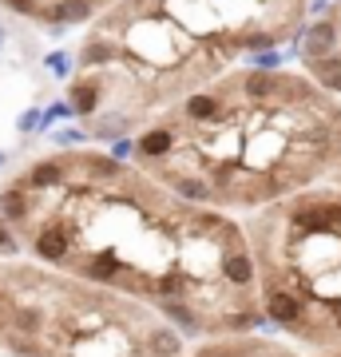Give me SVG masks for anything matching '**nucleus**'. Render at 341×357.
<instances>
[{"label": "nucleus", "mask_w": 341, "mask_h": 357, "mask_svg": "<svg viewBox=\"0 0 341 357\" xmlns=\"http://www.w3.org/2000/svg\"><path fill=\"white\" fill-rule=\"evenodd\" d=\"M262 314L274 326H286V330H302V326H310V298H305L302 290H294V286H286V282H266L262 290Z\"/></svg>", "instance_id": "nucleus-1"}, {"label": "nucleus", "mask_w": 341, "mask_h": 357, "mask_svg": "<svg viewBox=\"0 0 341 357\" xmlns=\"http://www.w3.org/2000/svg\"><path fill=\"white\" fill-rule=\"evenodd\" d=\"M76 234L79 227L68 222V218H48L44 227H36L32 234V255L48 266H68L76 258Z\"/></svg>", "instance_id": "nucleus-2"}, {"label": "nucleus", "mask_w": 341, "mask_h": 357, "mask_svg": "<svg viewBox=\"0 0 341 357\" xmlns=\"http://www.w3.org/2000/svg\"><path fill=\"white\" fill-rule=\"evenodd\" d=\"M68 266L76 270L84 282H96V286H112L115 290V282H119V274H123V258H119V250H91V255H79L72 258Z\"/></svg>", "instance_id": "nucleus-3"}, {"label": "nucleus", "mask_w": 341, "mask_h": 357, "mask_svg": "<svg viewBox=\"0 0 341 357\" xmlns=\"http://www.w3.org/2000/svg\"><path fill=\"white\" fill-rule=\"evenodd\" d=\"M333 52H341V24L333 16H321V20L302 28L298 56H302L305 64H310V60H321V56H333Z\"/></svg>", "instance_id": "nucleus-4"}, {"label": "nucleus", "mask_w": 341, "mask_h": 357, "mask_svg": "<svg viewBox=\"0 0 341 357\" xmlns=\"http://www.w3.org/2000/svg\"><path fill=\"white\" fill-rule=\"evenodd\" d=\"M238 96L246 103H282L286 100V91H290V76H282V72H246L238 76Z\"/></svg>", "instance_id": "nucleus-5"}, {"label": "nucleus", "mask_w": 341, "mask_h": 357, "mask_svg": "<svg viewBox=\"0 0 341 357\" xmlns=\"http://www.w3.org/2000/svg\"><path fill=\"white\" fill-rule=\"evenodd\" d=\"M183 119L187 123H199V128H215V123H222V119H230V103L218 96V91H195V96H187L183 100Z\"/></svg>", "instance_id": "nucleus-6"}, {"label": "nucleus", "mask_w": 341, "mask_h": 357, "mask_svg": "<svg viewBox=\"0 0 341 357\" xmlns=\"http://www.w3.org/2000/svg\"><path fill=\"white\" fill-rule=\"evenodd\" d=\"M218 278L227 282L234 294H238V290H250L254 282H258V262H254V255L246 250V246H234V250H227V258H222Z\"/></svg>", "instance_id": "nucleus-7"}, {"label": "nucleus", "mask_w": 341, "mask_h": 357, "mask_svg": "<svg viewBox=\"0 0 341 357\" xmlns=\"http://www.w3.org/2000/svg\"><path fill=\"white\" fill-rule=\"evenodd\" d=\"M127 52H123V40H107V36H88L84 48H79V68L88 72H100V68H112L119 64Z\"/></svg>", "instance_id": "nucleus-8"}, {"label": "nucleus", "mask_w": 341, "mask_h": 357, "mask_svg": "<svg viewBox=\"0 0 341 357\" xmlns=\"http://www.w3.org/2000/svg\"><path fill=\"white\" fill-rule=\"evenodd\" d=\"M91 16H96V0H52L48 8H44V20H48V28L56 36L68 24H84Z\"/></svg>", "instance_id": "nucleus-9"}, {"label": "nucleus", "mask_w": 341, "mask_h": 357, "mask_svg": "<svg viewBox=\"0 0 341 357\" xmlns=\"http://www.w3.org/2000/svg\"><path fill=\"white\" fill-rule=\"evenodd\" d=\"M32 191H28L24 183H16V187H8V191L0 195V218L8 222V227H24L28 218H32Z\"/></svg>", "instance_id": "nucleus-10"}, {"label": "nucleus", "mask_w": 341, "mask_h": 357, "mask_svg": "<svg viewBox=\"0 0 341 357\" xmlns=\"http://www.w3.org/2000/svg\"><path fill=\"white\" fill-rule=\"evenodd\" d=\"M143 354L147 357H183V337L175 326H147L143 330Z\"/></svg>", "instance_id": "nucleus-11"}, {"label": "nucleus", "mask_w": 341, "mask_h": 357, "mask_svg": "<svg viewBox=\"0 0 341 357\" xmlns=\"http://www.w3.org/2000/svg\"><path fill=\"white\" fill-rule=\"evenodd\" d=\"M171 183V191L179 195V199H187V203H215V183L202 175V171H190V175H171L167 178Z\"/></svg>", "instance_id": "nucleus-12"}, {"label": "nucleus", "mask_w": 341, "mask_h": 357, "mask_svg": "<svg viewBox=\"0 0 341 357\" xmlns=\"http://www.w3.org/2000/svg\"><path fill=\"white\" fill-rule=\"evenodd\" d=\"M175 147H179V139H175V131L171 128H147L135 139V151H139V159H171L175 155Z\"/></svg>", "instance_id": "nucleus-13"}, {"label": "nucleus", "mask_w": 341, "mask_h": 357, "mask_svg": "<svg viewBox=\"0 0 341 357\" xmlns=\"http://www.w3.org/2000/svg\"><path fill=\"white\" fill-rule=\"evenodd\" d=\"M155 306H159L163 318L175 321V330H187L190 337L195 333H206V318H202V310L195 302H155Z\"/></svg>", "instance_id": "nucleus-14"}, {"label": "nucleus", "mask_w": 341, "mask_h": 357, "mask_svg": "<svg viewBox=\"0 0 341 357\" xmlns=\"http://www.w3.org/2000/svg\"><path fill=\"white\" fill-rule=\"evenodd\" d=\"M63 178H68V163H60V159H44V163H36L20 183H24L32 195H40V191H52V187H63Z\"/></svg>", "instance_id": "nucleus-15"}, {"label": "nucleus", "mask_w": 341, "mask_h": 357, "mask_svg": "<svg viewBox=\"0 0 341 357\" xmlns=\"http://www.w3.org/2000/svg\"><path fill=\"white\" fill-rule=\"evenodd\" d=\"M100 100H103V79L100 76L76 79V84H72V91H68V103L76 107V115H88V119H91V112L100 107Z\"/></svg>", "instance_id": "nucleus-16"}, {"label": "nucleus", "mask_w": 341, "mask_h": 357, "mask_svg": "<svg viewBox=\"0 0 341 357\" xmlns=\"http://www.w3.org/2000/svg\"><path fill=\"white\" fill-rule=\"evenodd\" d=\"M79 163H84V178L88 183H115V178H123V163H115L112 155H84Z\"/></svg>", "instance_id": "nucleus-17"}, {"label": "nucleus", "mask_w": 341, "mask_h": 357, "mask_svg": "<svg viewBox=\"0 0 341 357\" xmlns=\"http://www.w3.org/2000/svg\"><path fill=\"white\" fill-rule=\"evenodd\" d=\"M127 128H131V115H123V112L88 119V135H96V139H123Z\"/></svg>", "instance_id": "nucleus-18"}, {"label": "nucleus", "mask_w": 341, "mask_h": 357, "mask_svg": "<svg viewBox=\"0 0 341 357\" xmlns=\"http://www.w3.org/2000/svg\"><path fill=\"white\" fill-rule=\"evenodd\" d=\"M282 60H286V56H282L278 48H270V52H258V56H250V68H254V72H278Z\"/></svg>", "instance_id": "nucleus-19"}, {"label": "nucleus", "mask_w": 341, "mask_h": 357, "mask_svg": "<svg viewBox=\"0 0 341 357\" xmlns=\"http://www.w3.org/2000/svg\"><path fill=\"white\" fill-rule=\"evenodd\" d=\"M20 255V238H16V230L0 218V258H16Z\"/></svg>", "instance_id": "nucleus-20"}, {"label": "nucleus", "mask_w": 341, "mask_h": 357, "mask_svg": "<svg viewBox=\"0 0 341 357\" xmlns=\"http://www.w3.org/2000/svg\"><path fill=\"white\" fill-rule=\"evenodd\" d=\"M84 139H88V131H79V128H63V131H56V135H52V143H56V147H63V151H76Z\"/></svg>", "instance_id": "nucleus-21"}, {"label": "nucleus", "mask_w": 341, "mask_h": 357, "mask_svg": "<svg viewBox=\"0 0 341 357\" xmlns=\"http://www.w3.org/2000/svg\"><path fill=\"white\" fill-rule=\"evenodd\" d=\"M0 4L13 8L16 16H44V8H48L44 0H0Z\"/></svg>", "instance_id": "nucleus-22"}, {"label": "nucleus", "mask_w": 341, "mask_h": 357, "mask_svg": "<svg viewBox=\"0 0 341 357\" xmlns=\"http://www.w3.org/2000/svg\"><path fill=\"white\" fill-rule=\"evenodd\" d=\"M36 128H44V112H36V107L20 112V119H16V131H20V135H32Z\"/></svg>", "instance_id": "nucleus-23"}, {"label": "nucleus", "mask_w": 341, "mask_h": 357, "mask_svg": "<svg viewBox=\"0 0 341 357\" xmlns=\"http://www.w3.org/2000/svg\"><path fill=\"white\" fill-rule=\"evenodd\" d=\"M72 115H76V107H72V103H68V100H56L48 112H44V128H52L56 119H72Z\"/></svg>", "instance_id": "nucleus-24"}, {"label": "nucleus", "mask_w": 341, "mask_h": 357, "mask_svg": "<svg viewBox=\"0 0 341 357\" xmlns=\"http://www.w3.org/2000/svg\"><path fill=\"white\" fill-rule=\"evenodd\" d=\"M44 64H48L56 76H68V72H72V56H68V52H48Z\"/></svg>", "instance_id": "nucleus-25"}, {"label": "nucleus", "mask_w": 341, "mask_h": 357, "mask_svg": "<svg viewBox=\"0 0 341 357\" xmlns=\"http://www.w3.org/2000/svg\"><path fill=\"white\" fill-rule=\"evenodd\" d=\"M131 155H135V139H112V159L115 163H123V159H131Z\"/></svg>", "instance_id": "nucleus-26"}, {"label": "nucleus", "mask_w": 341, "mask_h": 357, "mask_svg": "<svg viewBox=\"0 0 341 357\" xmlns=\"http://www.w3.org/2000/svg\"><path fill=\"white\" fill-rule=\"evenodd\" d=\"M326 8H333L329 0H314V4H310V13H326Z\"/></svg>", "instance_id": "nucleus-27"}, {"label": "nucleus", "mask_w": 341, "mask_h": 357, "mask_svg": "<svg viewBox=\"0 0 341 357\" xmlns=\"http://www.w3.org/2000/svg\"><path fill=\"white\" fill-rule=\"evenodd\" d=\"M4 167H8V151H0V171H4Z\"/></svg>", "instance_id": "nucleus-28"}, {"label": "nucleus", "mask_w": 341, "mask_h": 357, "mask_svg": "<svg viewBox=\"0 0 341 357\" xmlns=\"http://www.w3.org/2000/svg\"><path fill=\"white\" fill-rule=\"evenodd\" d=\"M0 48H4V28H0Z\"/></svg>", "instance_id": "nucleus-29"}]
</instances>
